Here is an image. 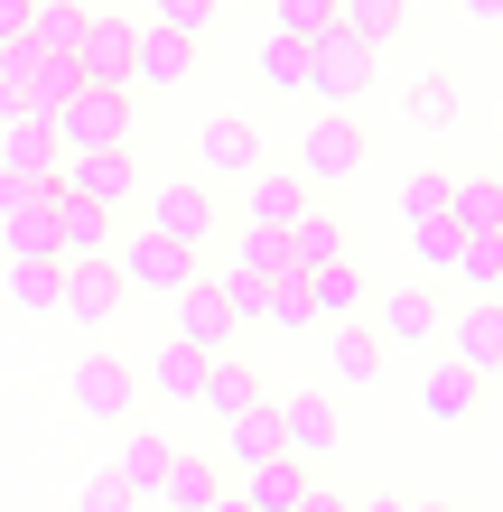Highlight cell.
Listing matches in <instances>:
<instances>
[{"instance_id":"b9f144b4","label":"cell","mask_w":503,"mask_h":512,"mask_svg":"<svg viewBox=\"0 0 503 512\" xmlns=\"http://www.w3.org/2000/svg\"><path fill=\"white\" fill-rule=\"evenodd\" d=\"M0 47H28V0H0Z\"/></svg>"},{"instance_id":"7bdbcfd3","label":"cell","mask_w":503,"mask_h":512,"mask_svg":"<svg viewBox=\"0 0 503 512\" xmlns=\"http://www.w3.org/2000/svg\"><path fill=\"white\" fill-rule=\"evenodd\" d=\"M457 261V233H420V270H448Z\"/></svg>"},{"instance_id":"f35d334b","label":"cell","mask_w":503,"mask_h":512,"mask_svg":"<svg viewBox=\"0 0 503 512\" xmlns=\"http://www.w3.org/2000/svg\"><path fill=\"white\" fill-rule=\"evenodd\" d=\"M457 233H503V196H494V177L457 187Z\"/></svg>"},{"instance_id":"484cf974","label":"cell","mask_w":503,"mask_h":512,"mask_svg":"<svg viewBox=\"0 0 503 512\" xmlns=\"http://www.w3.org/2000/svg\"><path fill=\"white\" fill-rule=\"evenodd\" d=\"M289 261H299V280H308V270H327V261H345V224L327 215V205H308V215L289 224Z\"/></svg>"},{"instance_id":"83f0119b","label":"cell","mask_w":503,"mask_h":512,"mask_svg":"<svg viewBox=\"0 0 503 512\" xmlns=\"http://www.w3.org/2000/svg\"><path fill=\"white\" fill-rule=\"evenodd\" d=\"M224 270H252V280H299V261H289V233H261V224L233 233V261H224Z\"/></svg>"},{"instance_id":"836d02e7","label":"cell","mask_w":503,"mask_h":512,"mask_svg":"<svg viewBox=\"0 0 503 512\" xmlns=\"http://www.w3.org/2000/svg\"><path fill=\"white\" fill-rule=\"evenodd\" d=\"M10 298L56 317V308H66V270H56V261H19V270H10Z\"/></svg>"},{"instance_id":"52a82bcc","label":"cell","mask_w":503,"mask_h":512,"mask_svg":"<svg viewBox=\"0 0 503 512\" xmlns=\"http://www.w3.org/2000/svg\"><path fill=\"white\" fill-rule=\"evenodd\" d=\"M47 224H56V270H84V261H112V215H94L84 196H66V187H47Z\"/></svg>"},{"instance_id":"5b68a950","label":"cell","mask_w":503,"mask_h":512,"mask_svg":"<svg viewBox=\"0 0 503 512\" xmlns=\"http://www.w3.org/2000/svg\"><path fill=\"white\" fill-rule=\"evenodd\" d=\"M150 233H168L177 252H205V243L224 233L215 187H196V177H168V187H150Z\"/></svg>"},{"instance_id":"cb8c5ba5","label":"cell","mask_w":503,"mask_h":512,"mask_svg":"<svg viewBox=\"0 0 503 512\" xmlns=\"http://www.w3.org/2000/svg\"><path fill=\"white\" fill-rule=\"evenodd\" d=\"M420 410H429V419H448V429H457V419H476V410H485V382L466 373V364H438V373L420 382Z\"/></svg>"},{"instance_id":"8d00e7d4","label":"cell","mask_w":503,"mask_h":512,"mask_svg":"<svg viewBox=\"0 0 503 512\" xmlns=\"http://www.w3.org/2000/svg\"><path fill=\"white\" fill-rule=\"evenodd\" d=\"M410 122H420V131H448L457 122V84L448 75H420V84H410Z\"/></svg>"},{"instance_id":"ffe728a7","label":"cell","mask_w":503,"mask_h":512,"mask_svg":"<svg viewBox=\"0 0 503 512\" xmlns=\"http://www.w3.org/2000/svg\"><path fill=\"white\" fill-rule=\"evenodd\" d=\"M401 215H410V243H420V233H457V177L448 168H420L401 187Z\"/></svg>"},{"instance_id":"8fae6325","label":"cell","mask_w":503,"mask_h":512,"mask_svg":"<svg viewBox=\"0 0 503 512\" xmlns=\"http://www.w3.org/2000/svg\"><path fill=\"white\" fill-rule=\"evenodd\" d=\"M0 243H10V261H56L47 187H0Z\"/></svg>"},{"instance_id":"7dc6e473","label":"cell","mask_w":503,"mask_h":512,"mask_svg":"<svg viewBox=\"0 0 503 512\" xmlns=\"http://www.w3.org/2000/svg\"><path fill=\"white\" fill-rule=\"evenodd\" d=\"M410 512H457V503H410Z\"/></svg>"},{"instance_id":"681fc988","label":"cell","mask_w":503,"mask_h":512,"mask_svg":"<svg viewBox=\"0 0 503 512\" xmlns=\"http://www.w3.org/2000/svg\"><path fill=\"white\" fill-rule=\"evenodd\" d=\"M494 196H503V177H494Z\"/></svg>"},{"instance_id":"ac0fdd59","label":"cell","mask_w":503,"mask_h":512,"mask_svg":"<svg viewBox=\"0 0 503 512\" xmlns=\"http://www.w3.org/2000/svg\"><path fill=\"white\" fill-rule=\"evenodd\" d=\"M215 494H224V466H215V457H187V447H177V457H168V475H159V512H215Z\"/></svg>"},{"instance_id":"4316f807","label":"cell","mask_w":503,"mask_h":512,"mask_svg":"<svg viewBox=\"0 0 503 512\" xmlns=\"http://www.w3.org/2000/svg\"><path fill=\"white\" fill-rule=\"evenodd\" d=\"M336 38H354V47H392L401 38V0H336Z\"/></svg>"},{"instance_id":"2e32d148","label":"cell","mask_w":503,"mask_h":512,"mask_svg":"<svg viewBox=\"0 0 503 512\" xmlns=\"http://www.w3.org/2000/svg\"><path fill=\"white\" fill-rule=\"evenodd\" d=\"M317 485V466L299 457H271V466H243V485H233V503L243 512H299V494Z\"/></svg>"},{"instance_id":"4fadbf2b","label":"cell","mask_w":503,"mask_h":512,"mask_svg":"<svg viewBox=\"0 0 503 512\" xmlns=\"http://www.w3.org/2000/svg\"><path fill=\"white\" fill-rule=\"evenodd\" d=\"M438 326H448V298H438L429 280H401L392 298H382V326H373V336L382 345H429Z\"/></svg>"},{"instance_id":"5bb4252c","label":"cell","mask_w":503,"mask_h":512,"mask_svg":"<svg viewBox=\"0 0 503 512\" xmlns=\"http://www.w3.org/2000/svg\"><path fill=\"white\" fill-rule=\"evenodd\" d=\"M56 131L47 122H10L0 131V187H56Z\"/></svg>"},{"instance_id":"d4e9b609","label":"cell","mask_w":503,"mask_h":512,"mask_svg":"<svg viewBox=\"0 0 503 512\" xmlns=\"http://www.w3.org/2000/svg\"><path fill=\"white\" fill-rule=\"evenodd\" d=\"M196 66V47L187 38H168V28H140V47H131V84H187Z\"/></svg>"},{"instance_id":"e0dca14e","label":"cell","mask_w":503,"mask_h":512,"mask_svg":"<svg viewBox=\"0 0 503 512\" xmlns=\"http://www.w3.org/2000/svg\"><path fill=\"white\" fill-rule=\"evenodd\" d=\"M131 364H122V354H84V364H75V410L84 419H122L131 410Z\"/></svg>"},{"instance_id":"4dcf8cb0","label":"cell","mask_w":503,"mask_h":512,"mask_svg":"<svg viewBox=\"0 0 503 512\" xmlns=\"http://www.w3.org/2000/svg\"><path fill=\"white\" fill-rule=\"evenodd\" d=\"M168 457H177L168 438H122V447H112V475H122V485H131V503H140V494H159Z\"/></svg>"},{"instance_id":"7a4b0ae2","label":"cell","mask_w":503,"mask_h":512,"mask_svg":"<svg viewBox=\"0 0 503 512\" xmlns=\"http://www.w3.org/2000/svg\"><path fill=\"white\" fill-rule=\"evenodd\" d=\"M131 47H140V19H122V10H84L75 75H84V84H103V94H131Z\"/></svg>"},{"instance_id":"d6986e66","label":"cell","mask_w":503,"mask_h":512,"mask_svg":"<svg viewBox=\"0 0 503 512\" xmlns=\"http://www.w3.org/2000/svg\"><path fill=\"white\" fill-rule=\"evenodd\" d=\"M224 457H233V466H271V457H289V447H280V401H271V391H261L243 419H224Z\"/></svg>"},{"instance_id":"9c48e42d","label":"cell","mask_w":503,"mask_h":512,"mask_svg":"<svg viewBox=\"0 0 503 512\" xmlns=\"http://www.w3.org/2000/svg\"><path fill=\"white\" fill-rule=\"evenodd\" d=\"M364 75H373V56L354 47V38H336V28H327V38L308 47V94L327 103V112H345L354 94H364Z\"/></svg>"},{"instance_id":"6da1fadb","label":"cell","mask_w":503,"mask_h":512,"mask_svg":"<svg viewBox=\"0 0 503 512\" xmlns=\"http://www.w3.org/2000/svg\"><path fill=\"white\" fill-rule=\"evenodd\" d=\"M56 159H103V149H131V94H103V84H75V103L56 112Z\"/></svg>"},{"instance_id":"c3c4849f","label":"cell","mask_w":503,"mask_h":512,"mask_svg":"<svg viewBox=\"0 0 503 512\" xmlns=\"http://www.w3.org/2000/svg\"><path fill=\"white\" fill-rule=\"evenodd\" d=\"M215 512H243V503H233V494H215Z\"/></svg>"},{"instance_id":"1f68e13d","label":"cell","mask_w":503,"mask_h":512,"mask_svg":"<svg viewBox=\"0 0 503 512\" xmlns=\"http://www.w3.org/2000/svg\"><path fill=\"white\" fill-rule=\"evenodd\" d=\"M327 373H336V382H373V373H382V336H373V326H336Z\"/></svg>"},{"instance_id":"8992f818","label":"cell","mask_w":503,"mask_h":512,"mask_svg":"<svg viewBox=\"0 0 503 512\" xmlns=\"http://www.w3.org/2000/svg\"><path fill=\"white\" fill-rule=\"evenodd\" d=\"M233 177H261V131L243 122V112H215V122L196 131V187H233Z\"/></svg>"},{"instance_id":"277c9868","label":"cell","mask_w":503,"mask_h":512,"mask_svg":"<svg viewBox=\"0 0 503 512\" xmlns=\"http://www.w3.org/2000/svg\"><path fill=\"white\" fill-rule=\"evenodd\" d=\"M233 326H243V317H233V308H224V289L196 270V280L177 289V336H168V345H187L196 364H224V354H233Z\"/></svg>"},{"instance_id":"ba28073f","label":"cell","mask_w":503,"mask_h":512,"mask_svg":"<svg viewBox=\"0 0 503 512\" xmlns=\"http://www.w3.org/2000/svg\"><path fill=\"white\" fill-rule=\"evenodd\" d=\"M56 187L84 196L94 215H122V205L140 196V159H131V149H103V159H66V168H56Z\"/></svg>"},{"instance_id":"9a60e30c","label":"cell","mask_w":503,"mask_h":512,"mask_svg":"<svg viewBox=\"0 0 503 512\" xmlns=\"http://www.w3.org/2000/svg\"><path fill=\"white\" fill-rule=\"evenodd\" d=\"M448 364L466 373H503V308H448Z\"/></svg>"},{"instance_id":"30bf717a","label":"cell","mask_w":503,"mask_h":512,"mask_svg":"<svg viewBox=\"0 0 503 512\" xmlns=\"http://www.w3.org/2000/svg\"><path fill=\"white\" fill-rule=\"evenodd\" d=\"M364 168V131L345 122V112H327L308 140H299V187H336V177Z\"/></svg>"},{"instance_id":"3957f363","label":"cell","mask_w":503,"mask_h":512,"mask_svg":"<svg viewBox=\"0 0 503 512\" xmlns=\"http://www.w3.org/2000/svg\"><path fill=\"white\" fill-rule=\"evenodd\" d=\"M112 280H122V298H131V289L177 298V289L196 280V252H177L168 233H122V243H112Z\"/></svg>"},{"instance_id":"44dd1931","label":"cell","mask_w":503,"mask_h":512,"mask_svg":"<svg viewBox=\"0 0 503 512\" xmlns=\"http://www.w3.org/2000/svg\"><path fill=\"white\" fill-rule=\"evenodd\" d=\"M308 215V187H299V168H261L252 177V205H243V224H261V233H289Z\"/></svg>"},{"instance_id":"d590c367","label":"cell","mask_w":503,"mask_h":512,"mask_svg":"<svg viewBox=\"0 0 503 512\" xmlns=\"http://www.w3.org/2000/svg\"><path fill=\"white\" fill-rule=\"evenodd\" d=\"M140 28H168V38H205V28H215V0H150V19H140Z\"/></svg>"},{"instance_id":"ee69618b","label":"cell","mask_w":503,"mask_h":512,"mask_svg":"<svg viewBox=\"0 0 503 512\" xmlns=\"http://www.w3.org/2000/svg\"><path fill=\"white\" fill-rule=\"evenodd\" d=\"M299 512H354V503H345V494H327V485H308V494H299Z\"/></svg>"},{"instance_id":"7c38bea8","label":"cell","mask_w":503,"mask_h":512,"mask_svg":"<svg viewBox=\"0 0 503 512\" xmlns=\"http://www.w3.org/2000/svg\"><path fill=\"white\" fill-rule=\"evenodd\" d=\"M336 429H345V419H336V401H327V391H289V401H280V447H289L299 466H317V457H327V447H336Z\"/></svg>"},{"instance_id":"74e56055","label":"cell","mask_w":503,"mask_h":512,"mask_svg":"<svg viewBox=\"0 0 503 512\" xmlns=\"http://www.w3.org/2000/svg\"><path fill=\"white\" fill-rule=\"evenodd\" d=\"M261 84H271V94H308V47L271 38V47H261Z\"/></svg>"},{"instance_id":"603a6c76","label":"cell","mask_w":503,"mask_h":512,"mask_svg":"<svg viewBox=\"0 0 503 512\" xmlns=\"http://www.w3.org/2000/svg\"><path fill=\"white\" fill-rule=\"evenodd\" d=\"M112 308H122V280H112V261H84V270H66V308H56V317L103 326Z\"/></svg>"},{"instance_id":"7402d4cb","label":"cell","mask_w":503,"mask_h":512,"mask_svg":"<svg viewBox=\"0 0 503 512\" xmlns=\"http://www.w3.org/2000/svg\"><path fill=\"white\" fill-rule=\"evenodd\" d=\"M308 308H317V317H336V326H373V317H364V270H354V261L308 270Z\"/></svg>"},{"instance_id":"e575fe53","label":"cell","mask_w":503,"mask_h":512,"mask_svg":"<svg viewBox=\"0 0 503 512\" xmlns=\"http://www.w3.org/2000/svg\"><path fill=\"white\" fill-rule=\"evenodd\" d=\"M457 280H476V289H494L503 280V233H457Z\"/></svg>"},{"instance_id":"ab89813d","label":"cell","mask_w":503,"mask_h":512,"mask_svg":"<svg viewBox=\"0 0 503 512\" xmlns=\"http://www.w3.org/2000/svg\"><path fill=\"white\" fill-rule=\"evenodd\" d=\"M261 317H271V326H289V336H299V326H317V308H308V280H271Z\"/></svg>"},{"instance_id":"f1b7e54d","label":"cell","mask_w":503,"mask_h":512,"mask_svg":"<svg viewBox=\"0 0 503 512\" xmlns=\"http://www.w3.org/2000/svg\"><path fill=\"white\" fill-rule=\"evenodd\" d=\"M261 401V373L243 364V354H224V364H205V410H215V419H243Z\"/></svg>"},{"instance_id":"d6a6232c","label":"cell","mask_w":503,"mask_h":512,"mask_svg":"<svg viewBox=\"0 0 503 512\" xmlns=\"http://www.w3.org/2000/svg\"><path fill=\"white\" fill-rule=\"evenodd\" d=\"M150 391H168V401H205V364L187 345H159L150 354Z\"/></svg>"},{"instance_id":"f6af8a7d","label":"cell","mask_w":503,"mask_h":512,"mask_svg":"<svg viewBox=\"0 0 503 512\" xmlns=\"http://www.w3.org/2000/svg\"><path fill=\"white\" fill-rule=\"evenodd\" d=\"M354 512H410V503H392V494H373V503H354Z\"/></svg>"},{"instance_id":"f546056e","label":"cell","mask_w":503,"mask_h":512,"mask_svg":"<svg viewBox=\"0 0 503 512\" xmlns=\"http://www.w3.org/2000/svg\"><path fill=\"white\" fill-rule=\"evenodd\" d=\"M75 38H84L75 0H28V47H38V56H75Z\"/></svg>"},{"instance_id":"bcb514c9","label":"cell","mask_w":503,"mask_h":512,"mask_svg":"<svg viewBox=\"0 0 503 512\" xmlns=\"http://www.w3.org/2000/svg\"><path fill=\"white\" fill-rule=\"evenodd\" d=\"M485 308H503V280H494V289H485Z\"/></svg>"},{"instance_id":"60d3db41","label":"cell","mask_w":503,"mask_h":512,"mask_svg":"<svg viewBox=\"0 0 503 512\" xmlns=\"http://www.w3.org/2000/svg\"><path fill=\"white\" fill-rule=\"evenodd\" d=\"M75 512H131V485L112 466H94V475H84V494H75Z\"/></svg>"}]
</instances>
